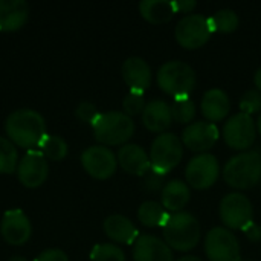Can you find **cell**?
I'll return each instance as SVG.
<instances>
[{
	"instance_id": "6da1fadb",
	"label": "cell",
	"mask_w": 261,
	"mask_h": 261,
	"mask_svg": "<svg viewBox=\"0 0 261 261\" xmlns=\"http://www.w3.org/2000/svg\"><path fill=\"white\" fill-rule=\"evenodd\" d=\"M5 130L14 145L26 150L40 147L47 135L44 118L32 109H18L12 112L6 118Z\"/></svg>"
},
{
	"instance_id": "7a4b0ae2",
	"label": "cell",
	"mask_w": 261,
	"mask_h": 261,
	"mask_svg": "<svg viewBox=\"0 0 261 261\" xmlns=\"http://www.w3.org/2000/svg\"><path fill=\"white\" fill-rule=\"evenodd\" d=\"M162 229L164 242L171 249L180 252L194 249L200 242V223L193 214L187 211L171 214Z\"/></svg>"
},
{
	"instance_id": "3957f363",
	"label": "cell",
	"mask_w": 261,
	"mask_h": 261,
	"mask_svg": "<svg viewBox=\"0 0 261 261\" xmlns=\"http://www.w3.org/2000/svg\"><path fill=\"white\" fill-rule=\"evenodd\" d=\"M197 76L194 69L180 60H171L162 64L158 70V84L174 99L190 98V93L194 90Z\"/></svg>"
},
{
	"instance_id": "277c9868",
	"label": "cell",
	"mask_w": 261,
	"mask_h": 261,
	"mask_svg": "<svg viewBox=\"0 0 261 261\" xmlns=\"http://www.w3.org/2000/svg\"><path fill=\"white\" fill-rule=\"evenodd\" d=\"M225 182L237 190H248L261 180V154L255 150L232 156L223 170Z\"/></svg>"
},
{
	"instance_id": "5b68a950",
	"label": "cell",
	"mask_w": 261,
	"mask_h": 261,
	"mask_svg": "<svg viewBox=\"0 0 261 261\" xmlns=\"http://www.w3.org/2000/svg\"><path fill=\"white\" fill-rule=\"evenodd\" d=\"M92 128L95 139L102 145H125L135 133V122L124 112H106L99 113Z\"/></svg>"
},
{
	"instance_id": "8992f818",
	"label": "cell",
	"mask_w": 261,
	"mask_h": 261,
	"mask_svg": "<svg viewBox=\"0 0 261 261\" xmlns=\"http://www.w3.org/2000/svg\"><path fill=\"white\" fill-rule=\"evenodd\" d=\"M184 156V144L174 133H162L154 138L150 148L151 170L158 174H168L176 168Z\"/></svg>"
},
{
	"instance_id": "52a82bcc",
	"label": "cell",
	"mask_w": 261,
	"mask_h": 261,
	"mask_svg": "<svg viewBox=\"0 0 261 261\" xmlns=\"http://www.w3.org/2000/svg\"><path fill=\"white\" fill-rule=\"evenodd\" d=\"M213 34V28L210 23V18L200 15V14H188L179 23L174 29V37L177 43L185 49H199L203 46Z\"/></svg>"
},
{
	"instance_id": "ba28073f",
	"label": "cell",
	"mask_w": 261,
	"mask_h": 261,
	"mask_svg": "<svg viewBox=\"0 0 261 261\" xmlns=\"http://www.w3.org/2000/svg\"><path fill=\"white\" fill-rule=\"evenodd\" d=\"M205 252L210 261H239L240 245L234 232L225 226L213 228L205 237Z\"/></svg>"
},
{
	"instance_id": "9c48e42d",
	"label": "cell",
	"mask_w": 261,
	"mask_h": 261,
	"mask_svg": "<svg viewBox=\"0 0 261 261\" xmlns=\"http://www.w3.org/2000/svg\"><path fill=\"white\" fill-rule=\"evenodd\" d=\"M220 219L228 229H245L254 222V208L251 200L242 193H231L220 202Z\"/></svg>"
},
{
	"instance_id": "30bf717a",
	"label": "cell",
	"mask_w": 261,
	"mask_h": 261,
	"mask_svg": "<svg viewBox=\"0 0 261 261\" xmlns=\"http://www.w3.org/2000/svg\"><path fill=\"white\" fill-rule=\"evenodd\" d=\"M220 174V165L214 154L200 153L194 156L185 170L188 184L196 190H206L213 187Z\"/></svg>"
},
{
	"instance_id": "8fae6325",
	"label": "cell",
	"mask_w": 261,
	"mask_h": 261,
	"mask_svg": "<svg viewBox=\"0 0 261 261\" xmlns=\"http://www.w3.org/2000/svg\"><path fill=\"white\" fill-rule=\"evenodd\" d=\"M257 136V124L251 115L243 112L231 116L223 127L225 142L234 150H248Z\"/></svg>"
},
{
	"instance_id": "7c38bea8",
	"label": "cell",
	"mask_w": 261,
	"mask_h": 261,
	"mask_svg": "<svg viewBox=\"0 0 261 261\" xmlns=\"http://www.w3.org/2000/svg\"><path fill=\"white\" fill-rule=\"evenodd\" d=\"M81 164L84 171L93 179H109L115 174L118 167V158L113 151L104 145H92L81 154Z\"/></svg>"
},
{
	"instance_id": "4fadbf2b",
	"label": "cell",
	"mask_w": 261,
	"mask_h": 261,
	"mask_svg": "<svg viewBox=\"0 0 261 261\" xmlns=\"http://www.w3.org/2000/svg\"><path fill=\"white\" fill-rule=\"evenodd\" d=\"M17 176L20 184L26 188L41 187L49 176L47 159L40 150H28L26 154L18 161Z\"/></svg>"
},
{
	"instance_id": "5bb4252c",
	"label": "cell",
	"mask_w": 261,
	"mask_h": 261,
	"mask_svg": "<svg viewBox=\"0 0 261 261\" xmlns=\"http://www.w3.org/2000/svg\"><path fill=\"white\" fill-rule=\"evenodd\" d=\"M217 139H219L217 125L208 121L191 122L182 132V144L188 150L199 153V154L213 148Z\"/></svg>"
},
{
	"instance_id": "9a60e30c",
	"label": "cell",
	"mask_w": 261,
	"mask_h": 261,
	"mask_svg": "<svg viewBox=\"0 0 261 261\" xmlns=\"http://www.w3.org/2000/svg\"><path fill=\"white\" fill-rule=\"evenodd\" d=\"M0 234L8 245L21 246L32 234V226L28 216L21 210H9L3 214L0 222Z\"/></svg>"
},
{
	"instance_id": "2e32d148",
	"label": "cell",
	"mask_w": 261,
	"mask_h": 261,
	"mask_svg": "<svg viewBox=\"0 0 261 261\" xmlns=\"http://www.w3.org/2000/svg\"><path fill=\"white\" fill-rule=\"evenodd\" d=\"M135 261H173L171 248L156 236H139L133 245Z\"/></svg>"
},
{
	"instance_id": "e0dca14e",
	"label": "cell",
	"mask_w": 261,
	"mask_h": 261,
	"mask_svg": "<svg viewBox=\"0 0 261 261\" xmlns=\"http://www.w3.org/2000/svg\"><path fill=\"white\" fill-rule=\"evenodd\" d=\"M121 73L130 90L145 92L151 83V67L141 57H130L122 63Z\"/></svg>"
},
{
	"instance_id": "ac0fdd59",
	"label": "cell",
	"mask_w": 261,
	"mask_h": 261,
	"mask_svg": "<svg viewBox=\"0 0 261 261\" xmlns=\"http://www.w3.org/2000/svg\"><path fill=\"white\" fill-rule=\"evenodd\" d=\"M118 164L124 171L133 176H145L151 170L150 156L136 144H125L119 148Z\"/></svg>"
},
{
	"instance_id": "d6986e66",
	"label": "cell",
	"mask_w": 261,
	"mask_h": 261,
	"mask_svg": "<svg viewBox=\"0 0 261 261\" xmlns=\"http://www.w3.org/2000/svg\"><path fill=\"white\" fill-rule=\"evenodd\" d=\"M28 17L29 5L24 0H0V31H17L26 24Z\"/></svg>"
},
{
	"instance_id": "ffe728a7",
	"label": "cell",
	"mask_w": 261,
	"mask_h": 261,
	"mask_svg": "<svg viewBox=\"0 0 261 261\" xmlns=\"http://www.w3.org/2000/svg\"><path fill=\"white\" fill-rule=\"evenodd\" d=\"M144 125L154 133H164L173 122L171 106L164 99H153L147 102L142 112Z\"/></svg>"
},
{
	"instance_id": "44dd1931",
	"label": "cell",
	"mask_w": 261,
	"mask_h": 261,
	"mask_svg": "<svg viewBox=\"0 0 261 261\" xmlns=\"http://www.w3.org/2000/svg\"><path fill=\"white\" fill-rule=\"evenodd\" d=\"M102 229L109 239L121 245H135L139 237V232L133 222L121 214L109 216L102 223Z\"/></svg>"
},
{
	"instance_id": "7402d4cb",
	"label": "cell",
	"mask_w": 261,
	"mask_h": 261,
	"mask_svg": "<svg viewBox=\"0 0 261 261\" xmlns=\"http://www.w3.org/2000/svg\"><path fill=\"white\" fill-rule=\"evenodd\" d=\"M202 113L211 122L222 121L228 116L231 110V101L225 90L222 89H210L202 98Z\"/></svg>"
},
{
	"instance_id": "603a6c76",
	"label": "cell",
	"mask_w": 261,
	"mask_h": 261,
	"mask_svg": "<svg viewBox=\"0 0 261 261\" xmlns=\"http://www.w3.org/2000/svg\"><path fill=\"white\" fill-rule=\"evenodd\" d=\"M191 193H190V187L188 184L182 182V180H170L165 184L162 194H161V200H162V206L168 211H174V213H180L190 202Z\"/></svg>"
},
{
	"instance_id": "cb8c5ba5",
	"label": "cell",
	"mask_w": 261,
	"mask_h": 261,
	"mask_svg": "<svg viewBox=\"0 0 261 261\" xmlns=\"http://www.w3.org/2000/svg\"><path fill=\"white\" fill-rule=\"evenodd\" d=\"M139 12L151 24H164L173 18V15L176 14V9H174L173 2L142 0L139 3Z\"/></svg>"
},
{
	"instance_id": "d4e9b609",
	"label": "cell",
	"mask_w": 261,
	"mask_h": 261,
	"mask_svg": "<svg viewBox=\"0 0 261 261\" xmlns=\"http://www.w3.org/2000/svg\"><path fill=\"white\" fill-rule=\"evenodd\" d=\"M168 217H170V214L162 206V203H158L154 200L144 202L138 210V219L147 228H156V226L164 228Z\"/></svg>"
},
{
	"instance_id": "484cf974",
	"label": "cell",
	"mask_w": 261,
	"mask_h": 261,
	"mask_svg": "<svg viewBox=\"0 0 261 261\" xmlns=\"http://www.w3.org/2000/svg\"><path fill=\"white\" fill-rule=\"evenodd\" d=\"M38 148L43 153V156L50 161H63L69 151L66 141L55 135H46V138L41 141Z\"/></svg>"
},
{
	"instance_id": "4316f807",
	"label": "cell",
	"mask_w": 261,
	"mask_h": 261,
	"mask_svg": "<svg viewBox=\"0 0 261 261\" xmlns=\"http://www.w3.org/2000/svg\"><path fill=\"white\" fill-rule=\"evenodd\" d=\"M18 167V154L15 145L0 136V174H11L17 171Z\"/></svg>"
},
{
	"instance_id": "83f0119b",
	"label": "cell",
	"mask_w": 261,
	"mask_h": 261,
	"mask_svg": "<svg viewBox=\"0 0 261 261\" xmlns=\"http://www.w3.org/2000/svg\"><path fill=\"white\" fill-rule=\"evenodd\" d=\"M213 31L217 32H234L239 28V15L232 9H219L210 18Z\"/></svg>"
},
{
	"instance_id": "f1b7e54d",
	"label": "cell",
	"mask_w": 261,
	"mask_h": 261,
	"mask_svg": "<svg viewBox=\"0 0 261 261\" xmlns=\"http://www.w3.org/2000/svg\"><path fill=\"white\" fill-rule=\"evenodd\" d=\"M92 261H125L124 251L112 243H99L95 245L90 252Z\"/></svg>"
},
{
	"instance_id": "f546056e",
	"label": "cell",
	"mask_w": 261,
	"mask_h": 261,
	"mask_svg": "<svg viewBox=\"0 0 261 261\" xmlns=\"http://www.w3.org/2000/svg\"><path fill=\"white\" fill-rule=\"evenodd\" d=\"M171 113H173V121L179 124H188L196 116V104L190 98L174 99V102L171 104Z\"/></svg>"
},
{
	"instance_id": "4dcf8cb0",
	"label": "cell",
	"mask_w": 261,
	"mask_h": 261,
	"mask_svg": "<svg viewBox=\"0 0 261 261\" xmlns=\"http://www.w3.org/2000/svg\"><path fill=\"white\" fill-rule=\"evenodd\" d=\"M145 96L142 92H136V90H130L124 101H122V109H124V113L128 115L130 118L135 116V115H139L144 112L145 109Z\"/></svg>"
},
{
	"instance_id": "1f68e13d",
	"label": "cell",
	"mask_w": 261,
	"mask_h": 261,
	"mask_svg": "<svg viewBox=\"0 0 261 261\" xmlns=\"http://www.w3.org/2000/svg\"><path fill=\"white\" fill-rule=\"evenodd\" d=\"M240 110L246 115H252L261 110V92L260 90H248L243 93L240 99Z\"/></svg>"
},
{
	"instance_id": "d6a6232c",
	"label": "cell",
	"mask_w": 261,
	"mask_h": 261,
	"mask_svg": "<svg viewBox=\"0 0 261 261\" xmlns=\"http://www.w3.org/2000/svg\"><path fill=\"white\" fill-rule=\"evenodd\" d=\"M75 115H76V118H78L80 121L93 124V122L96 121V118L99 116V112H98V109H96L95 104L84 101V102H81V104L76 107Z\"/></svg>"
},
{
	"instance_id": "836d02e7",
	"label": "cell",
	"mask_w": 261,
	"mask_h": 261,
	"mask_svg": "<svg viewBox=\"0 0 261 261\" xmlns=\"http://www.w3.org/2000/svg\"><path fill=\"white\" fill-rule=\"evenodd\" d=\"M164 177L162 174H158L156 171L150 170L145 176H144V185L148 191H158V190H164Z\"/></svg>"
},
{
	"instance_id": "e575fe53",
	"label": "cell",
	"mask_w": 261,
	"mask_h": 261,
	"mask_svg": "<svg viewBox=\"0 0 261 261\" xmlns=\"http://www.w3.org/2000/svg\"><path fill=\"white\" fill-rule=\"evenodd\" d=\"M34 261H69V257L60 249H47L43 251Z\"/></svg>"
},
{
	"instance_id": "d590c367",
	"label": "cell",
	"mask_w": 261,
	"mask_h": 261,
	"mask_svg": "<svg viewBox=\"0 0 261 261\" xmlns=\"http://www.w3.org/2000/svg\"><path fill=\"white\" fill-rule=\"evenodd\" d=\"M243 232H245V236H246L251 242H254V243H257V242H260L261 240V226L260 225H257L255 222H251V223L243 229Z\"/></svg>"
},
{
	"instance_id": "8d00e7d4",
	"label": "cell",
	"mask_w": 261,
	"mask_h": 261,
	"mask_svg": "<svg viewBox=\"0 0 261 261\" xmlns=\"http://www.w3.org/2000/svg\"><path fill=\"white\" fill-rule=\"evenodd\" d=\"M173 5H174L176 12H193L194 8L197 6V2L196 0H177V2H173Z\"/></svg>"
},
{
	"instance_id": "74e56055",
	"label": "cell",
	"mask_w": 261,
	"mask_h": 261,
	"mask_svg": "<svg viewBox=\"0 0 261 261\" xmlns=\"http://www.w3.org/2000/svg\"><path fill=\"white\" fill-rule=\"evenodd\" d=\"M254 83H255V86H257V90H260L261 92V67L257 70V72H255Z\"/></svg>"
},
{
	"instance_id": "f35d334b",
	"label": "cell",
	"mask_w": 261,
	"mask_h": 261,
	"mask_svg": "<svg viewBox=\"0 0 261 261\" xmlns=\"http://www.w3.org/2000/svg\"><path fill=\"white\" fill-rule=\"evenodd\" d=\"M176 261H202L199 257H194V255H187V257H180L179 260Z\"/></svg>"
},
{
	"instance_id": "ab89813d",
	"label": "cell",
	"mask_w": 261,
	"mask_h": 261,
	"mask_svg": "<svg viewBox=\"0 0 261 261\" xmlns=\"http://www.w3.org/2000/svg\"><path fill=\"white\" fill-rule=\"evenodd\" d=\"M257 130H258V133L261 135V115L258 116V121H257Z\"/></svg>"
},
{
	"instance_id": "60d3db41",
	"label": "cell",
	"mask_w": 261,
	"mask_h": 261,
	"mask_svg": "<svg viewBox=\"0 0 261 261\" xmlns=\"http://www.w3.org/2000/svg\"><path fill=\"white\" fill-rule=\"evenodd\" d=\"M9 261H28V260H24L23 257H12Z\"/></svg>"
}]
</instances>
